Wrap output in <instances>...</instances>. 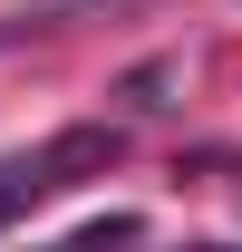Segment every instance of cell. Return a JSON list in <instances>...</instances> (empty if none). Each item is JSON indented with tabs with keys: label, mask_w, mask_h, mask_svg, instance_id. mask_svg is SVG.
<instances>
[{
	"label": "cell",
	"mask_w": 242,
	"mask_h": 252,
	"mask_svg": "<svg viewBox=\"0 0 242 252\" xmlns=\"http://www.w3.org/2000/svg\"><path fill=\"white\" fill-rule=\"evenodd\" d=\"M117 156H126V136H117V126H59L49 146H30V156H10V165H0V223H20L30 204H49V194L78 185V175H107Z\"/></svg>",
	"instance_id": "cell-1"
}]
</instances>
